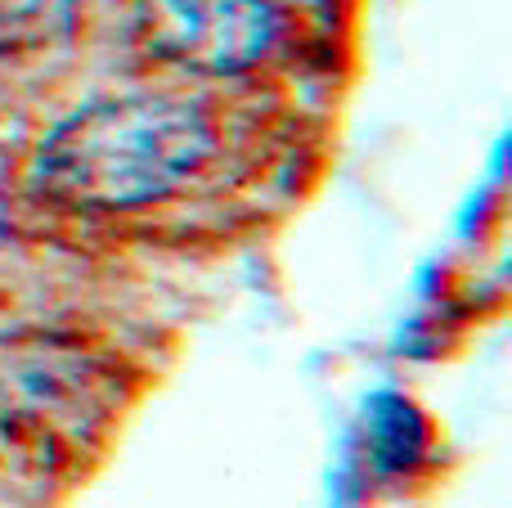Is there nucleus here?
I'll return each instance as SVG.
<instances>
[{
    "instance_id": "obj_3",
    "label": "nucleus",
    "mask_w": 512,
    "mask_h": 508,
    "mask_svg": "<svg viewBox=\"0 0 512 508\" xmlns=\"http://www.w3.org/2000/svg\"><path fill=\"white\" fill-rule=\"evenodd\" d=\"M0 239H5V162H0Z\"/></svg>"
},
{
    "instance_id": "obj_2",
    "label": "nucleus",
    "mask_w": 512,
    "mask_h": 508,
    "mask_svg": "<svg viewBox=\"0 0 512 508\" xmlns=\"http://www.w3.org/2000/svg\"><path fill=\"white\" fill-rule=\"evenodd\" d=\"M144 41L198 72H239L270 50V0H135Z\"/></svg>"
},
{
    "instance_id": "obj_1",
    "label": "nucleus",
    "mask_w": 512,
    "mask_h": 508,
    "mask_svg": "<svg viewBox=\"0 0 512 508\" xmlns=\"http://www.w3.org/2000/svg\"><path fill=\"white\" fill-rule=\"evenodd\" d=\"M216 131L180 99H108L41 140L32 180L72 207H140L167 198L212 158Z\"/></svg>"
}]
</instances>
